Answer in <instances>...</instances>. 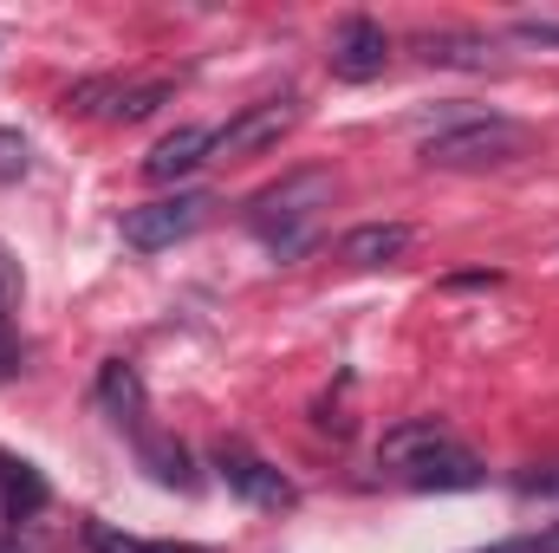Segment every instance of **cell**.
Listing matches in <instances>:
<instances>
[{"instance_id": "cell-9", "label": "cell", "mask_w": 559, "mask_h": 553, "mask_svg": "<svg viewBox=\"0 0 559 553\" xmlns=\"http://www.w3.org/2000/svg\"><path fill=\"white\" fill-rule=\"evenodd\" d=\"M411 242H417L411 222H365V228H352V235L338 242V261H345V268H391Z\"/></svg>"}, {"instance_id": "cell-18", "label": "cell", "mask_w": 559, "mask_h": 553, "mask_svg": "<svg viewBox=\"0 0 559 553\" xmlns=\"http://www.w3.org/2000/svg\"><path fill=\"white\" fill-rule=\"evenodd\" d=\"M26 176V138L0 125V183H20Z\"/></svg>"}, {"instance_id": "cell-4", "label": "cell", "mask_w": 559, "mask_h": 553, "mask_svg": "<svg viewBox=\"0 0 559 553\" xmlns=\"http://www.w3.org/2000/svg\"><path fill=\"white\" fill-rule=\"evenodd\" d=\"M299 118H306V105H299L293 92L261 98V105H248L228 131H215V150H209V156H222V163H235V156H261V150H274L280 138H293Z\"/></svg>"}, {"instance_id": "cell-20", "label": "cell", "mask_w": 559, "mask_h": 553, "mask_svg": "<svg viewBox=\"0 0 559 553\" xmlns=\"http://www.w3.org/2000/svg\"><path fill=\"white\" fill-rule=\"evenodd\" d=\"M20 358H26V352H20V332H13V319H0V378H13Z\"/></svg>"}, {"instance_id": "cell-5", "label": "cell", "mask_w": 559, "mask_h": 553, "mask_svg": "<svg viewBox=\"0 0 559 553\" xmlns=\"http://www.w3.org/2000/svg\"><path fill=\"white\" fill-rule=\"evenodd\" d=\"M215 475H222V482H228L241 502H254V508H274V515L299 502V489L280 475L274 462H261L248 443H222V449H215Z\"/></svg>"}, {"instance_id": "cell-8", "label": "cell", "mask_w": 559, "mask_h": 553, "mask_svg": "<svg viewBox=\"0 0 559 553\" xmlns=\"http://www.w3.org/2000/svg\"><path fill=\"white\" fill-rule=\"evenodd\" d=\"M209 150H215V131H202V125H176L169 138L143 156V176H150V183H176V176L202 169V163H209Z\"/></svg>"}, {"instance_id": "cell-6", "label": "cell", "mask_w": 559, "mask_h": 553, "mask_svg": "<svg viewBox=\"0 0 559 553\" xmlns=\"http://www.w3.org/2000/svg\"><path fill=\"white\" fill-rule=\"evenodd\" d=\"M384 66H391V39H384V26H378L371 13H352V20L332 33V79H345V85H371V79H384Z\"/></svg>"}, {"instance_id": "cell-23", "label": "cell", "mask_w": 559, "mask_h": 553, "mask_svg": "<svg viewBox=\"0 0 559 553\" xmlns=\"http://www.w3.org/2000/svg\"><path fill=\"white\" fill-rule=\"evenodd\" d=\"M143 553H209V548H189V541H150Z\"/></svg>"}, {"instance_id": "cell-13", "label": "cell", "mask_w": 559, "mask_h": 553, "mask_svg": "<svg viewBox=\"0 0 559 553\" xmlns=\"http://www.w3.org/2000/svg\"><path fill=\"white\" fill-rule=\"evenodd\" d=\"M138 456H143V469L163 482V489H195V469H189V449L182 443H169V436H156V430H143L138 436Z\"/></svg>"}, {"instance_id": "cell-7", "label": "cell", "mask_w": 559, "mask_h": 553, "mask_svg": "<svg viewBox=\"0 0 559 553\" xmlns=\"http://www.w3.org/2000/svg\"><path fill=\"white\" fill-rule=\"evenodd\" d=\"M442 449H455L449 423H436V416H411V423H391V430H384V443H378V462H384V469H397V475H411L417 462L442 456Z\"/></svg>"}, {"instance_id": "cell-19", "label": "cell", "mask_w": 559, "mask_h": 553, "mask_svg": "<svg viewBox=\"0 0 559 553\" xmlns=\"http://www.w3.org/2000/svg\"><path fill=\"white\" fill-rule=\"evenodd\" d=\"M92 553H143V541H131V534H111L105 521H92Z\"/></svg>"}, {"instance_id": "cell-10", "label": "cell", "mask_w": 559, "mask_h": 553, "mask_svg": "<svg viewBox=\"0 0 559 553\" xmlns=\"http://www.w3.org/2000/svg\"><path fill=\"white\" fill-rule=\"evenodd\" d=\"M98 404L111 411V423H118V430H138V436H143L150 398H143L138 365H124V358H105V372H98Z\"/></svg>"}, {"instance_id": "cell-15", "label": "cell", "mask_w": 559, "mask_h": 553, "mask_svg": "<svg viewBox=\"0 0 559 553\" xmlns=\"http://www.w3.org/2000/svg\"><path fill=\"white\" fill-rule=\"evenodd\" d=\"M163 98H169V85H163V79H156V85H118V98H111V118H118V125H138V118H150Z\"/></svg>"}, {"instance_id": "cell-21", "label": "cell", "mask_w": 559, "mask_h": 553, "mask_svg": "<svg viewBox=\"0 0 559 553\" xmlns=\"http://www.w3.org/2000/svg\"><path fill=\"white\" fill-rule=\"evenodd\" d=\"M514 33H521V39H534V46H559V20H521Z\"/></svg>"}, {"instance_id": "cell-1", "label": "cell", "mask_w": 559, "mask_h": 553, "mask_svg": "<svg viewBox=\"0 0 559 553\" xmlns=\"http://www.w3.org/2000/svg\"><path fill=\"white\" fill-rule=\"evenodd\" d=\"M319 209H332V169H293V176H280L274 189H261L248 202V228L274 248L280 261H293V255L312 248Z\"/></svg>"}, {"instance_id": "cell-2", "label": "cell", "mask_w": 559, "mask_h": 553, "mask_svg": "<svg viewBox=\"0 0 559 553\" xmlns=\"http://www.w3.org/2000/svg\"><path fill=\"white\" fill-rule=\"evenodd\" d=\"M514 156H527V131L514 118H475V125L423 138V163L429 169H501Z\"/></svg>"}, {"instance_id": "cell-17", "label": "cell", "mask_w": 559, "mask_h": 553, "mask_svg": "<svg viewBox=\"0 0 559 553\" xmlns=\"http://www.w3.org/2000/svg\"><path fill=\"white\" fill-rule=\"evenodd\" d=\"M20 299H26V280H20V261L0 248V319H13L20 313Z\"/></svg>"}, {"instance_id": "cell-11", "label": "cell", "mask_w": 559, "mask_h": 553, "mask_svg": "<svg viewBox=\"0 0 559 553\" xmlns=\"http://www.w3.org/2000/svg\"><path fill=\"white\" fill-rule=\"evenodd\" d=\"M46 502H52L46 475L33 462H20V456H0V508H7V521H33Z\"/></svg>"}, {"instance_id": "cell-12", "label": "cell", "mask_w": 559, "mask_h": 553, "mask_svg": "<svg viewBox=\"0 0 559 553\" xmlns=\"http://www.w3.org/2000/svg\"><path fill=\"white\" fill-rule=\"evenodd\" d=\"M417 52L429 66H468V72L501 66V59H495V39H481V33H423Z\"/></svg>"}, {"instance_id": "cell-22", "label": "cell", "mask_w": 559, "mask_h": 553, "mask_svg": "<svg viewBox=\"0 0 559 553\" xmlns=\"http://www.w3.org/2000/svg\"><path fill=\"white\" fill-rule=\"evenodd\" d=\"M521 495H559V469H540V475H521Z\"/></svg>"}, {"instance_id": "cell-16", "label": "cell", "mask_w": 559, "mask_h": 553, "mask_svg": "<svg viewBox=\"0 0 559 553\" xmlns=\"http://www.w3.org/2000/svg\"><path fill=\"white\" fill-rule=\"evenodd\" d=\"M111 98H118L111 79H85V85L66 92V111H105V118H111Z\"/></svg>"}, {"instance_id": "cell-14", "label": "cell", "mask_w": 559, "mask_h": 553, "mask_svg": "<svg viewBox=\"0 0 559 553\" xmlns=\"http://www.w3.org/2000/svg\"><path fill=\"white\" fill-rule=\"evenodd\" d=\"M404 482H411V489H475V482H481V462H475V456L455 443V449H442V456L417 462Z\"/></svg>"}, {"instance_id": "cell-3", "label": "cell", "mask_w": 559, "mask_h": 553, "mask_svg": "<svg viewBox=\"0 0 559 553\" xmlns=\"http://www.w3.org/2000/svg\"><path fill=\"white\" fill-rule=\"evenodd\" d=\"M209 196L202 189H182V196H163V202H138V209H124V222H118V235L143 248V255H156V248H176V242H189L202 222H209Z\"/></svg>"}]
</instances>
